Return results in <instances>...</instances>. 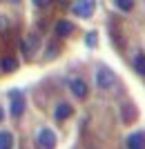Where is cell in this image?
Wrapping results in <instances>:
<instances>
[{"label":"cell","mask_w":145,"mask_h":149,"mask_svg":"<svg viewBox=\"0 0 145 149\" xmlns=\"http://www.w3.org/2000/svg\"><path fill=\"white\" fill-rule=\"evenodd\" d=\"M71 113H74V109H71V105H67V102H60V105L54 107V118H56V123L67 120Z\"/></svg>","instance_id":"ba28073f"},{"label":"cell","mask_w":145,"mask_h":149,"mask_svg":"<svg viewBox=\"0 0 145 149\" xmlns=\"http://www.w3.org/2000/svg\"><path fill=\"white\" fill-rule=\"evenodd\" d=\"M16 69H18V60H16V58H9V56L0 58V71H2V74H11Z\"/></svg>","instance_id":"30bf717a"},{"label":"cell","mask_w":145,"mask_h":149,"mask_svg":"<svg viewBox=\"0 0 145 149\" xmlns=\"http://www.w3.org/2000/svg\"><path fill=\"white\" fill-rule=\"evenodd\" d=\"M125 147L127 149H145V134L143 131H134L125 138Z\"/></svg>","instance_id":"52a82bcc"},{"label":"cell","mask_w":145,"mask_h":149,"mask_svg":"<svg viewBox=\"0 0 145 149\" xmlns=\"http://www.w3.org/2000/svg\"><path fill=\"white\" fill-rule=\"evenodd\" d=\"M71 11L81 18H92L96 11V0H74L71 2Z\"/></svg>","instance_id":"3957f363"},{"label":"cell","mask_w":145,"mask_h":149,"mask_svg":"<svg viewBox=\"0 0 145 149\" xmlns=\"http://www.w3.org/2000/svg\"><path fill=\"white\" fill-rule=\"evenodd\" d=\"M25 111V96L22 91H9V116L11 118H20Z\"/></svg>","instance_id":"7a4b0ae2"},{"label":"cell","mask_w":145,"mask_h":149,"mask_svg":"<svg viewBox=\"0 0 145 149\" xmlns=\"http://www.w3.org/2000/svg\"><path fill=\"white\" fill-rule=\"evenodd\" d=\"M2 118H5V109L0 107V123H2Z\"/></svg>","instance_id":"e0dca14e"},{"label":"cell","mask_w":145,"mask_h":149,"mask_svg":"<svg viewBox=\"0 0 145 149\" xmlns=\"http://www.w3.org/2000/svg\"><path fill=\"white\" fill-rule=\"evenodd\" d=\"M54 31H56L58 38H65V36H69L71 31H74V25H71L69 20H58V22H56V29H54Z\"/></svg>","instance_id":"9c48e42d"},{"label":"cell","mask_w":145,"mask_h":149,"mask_svg":"<svg viewBox=\"0 0 145 149\" xmlns=\"http://www.w3.org/2000/svg\"><path fill=\"white\" fill-rule=\"evenodd\" d=\"M38 145L43 149H56V134H54L49 127L40 129L38 131Z\"/></svg>","instance_id":"5b68a950"},{"label":"cell","mask_w":145,"mask_h":149,"mask_svg":"<svg viewBox=\"0 0 145 149\" xmlns=\"http://www.w3.org/2000/svg\"><path fill=\"white\" fill-rule=\"evenodd\" d=\"M67 85H69V91H71V96H74L76 100H85L89 96V87L83 78H69Z\"/></svg>","instance_id":"277c9868"},{"label":"cell","mask_w":145,"mask_h":149,"mask_svg":"<svg viewBox=\"0 0 145 149\" xmlns=\"http://www.w3.org/2000/svg\"><path fill=\"white\" fill-rule=\"evenodd\" d=\"M5 29H7V18L0 16V31H5Z\"/></svg>","instance_id":"2e32d148"},{"label":"cell","mask_w":145,"mask_h":149,"mask_svg":"<svg viewBox=\"0 0 145 149\" xmlns=\"http://www.w3.org/2000/svg\"><path fill=\"white\" fill-rule=\"evenodd\" d=\"M134 69L139 76H145V54H136L134 56Z\"/></svg>","instance_id":"7c38bea8"},{"label":"cell","mask_w":145,"mask_h":149,"mask_svg":"<svg viewBox=\"0 0 145 149\" xmlns=\"http://www.w3.org/2000/svg\"><path fill=\"white\" fill-rule=\"evenodd\" d=\"M34 7H38V9H45V7H49L51 5V0H32Z\"/></svg>","instance_id":"9a60e30c"},{"label":"cell","mask_w":145,"mask_h":149,"mask_svg":"<svg viewBox=\"0 0 145 149\" xmlns=\"http://www.w3.org/2000/svg\"><path fill=\"white\" fill-rule=\"evenodd\" d=\"M96 85H98V89H103V91H112V89L118 85V78H116V74H114L109 67H101L96 71Z\"/></svg>","instance_id":"6da1fadb"},{"label":"cell","mask_w":145,"mask_h":149,"mask_svg":"<svg viewBox=\"0 0 145 149\" xmlns=\"http://www.w3.org/2000/svg\"><path fill=\"white\" fill-rule=\"evenodd\" d=\"M9 2H13V5H16V2H20V0H9Z\"/></svg>","instance_id":"ac0fdd59"},{"label":"cell","mask_w":145,"mask_h":149,"mask_svg":"<svg viewBox=\"0 0 145 149\" xmlns=\"http://www.w3.org/2000/svg\"><path fill=\"white\" fill-rule=\"evenodd\" d=\"M38 45H40V40H38L36 33H27V36L22 38V42H20V49H22L25 56H32V54H36Z\"/></svg>","instance_id":"8992f818"},{"label":"cell","mask_w":145,"mask_h":149,"mask_svg":"<svg viewBox=\"0 0 145 149\" xmlns=\"http://www.w3.org/2000/svg\"><path fill=\"white\" fill-rule=\"evenodd\" d=\"M116 7L120 11H132L134 9V0H116Z\"/></svg>","instance_id":"4fadbf2b"},{"label":"cell","mask_w":145,"mask_h":149,"mask_svg":"<svg viewBox=\"0 0 145 149\" xmlns=\"http://www.w3.org/2000/svg\"><path fill=\"white\" fill-rule=\"evenodd\" d=\"M85 42H87L89 47H96V31H89L87 38H85Z\"/></svg>","instance_id":"5bb4252c"},{"label":"cell","mask_w":145,"mask_h":149,"mask_svg":"<svg viewBox=\"0 0 145 149\" xmlns=\"http://www.w3.org/2000/svg\"><path fill=\"white\" fill-rule=\"evenodd\" d=\"M13 147V134L7 129H0V149H11Z\"/></svg>","instance_id":"8fae6325"}]
</instances>
